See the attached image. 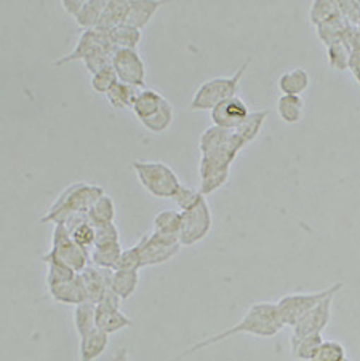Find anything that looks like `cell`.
Returning a JSON list of instances; mask_svg holds the SVG:
<instances>
[{
  "label": "cell",
  "instance_id": "cell-1",
  "mask_svg": "<svg viewBox=\"0 0 360 361\" xmlns=\"http://www.w3.org/2000/svg\"><path fill=\"white\" fill-rule=\"evenodd\" d=\"M282 328H284V323L280 320L277 305L272 302H256L253 305H250L247 314L242 317V320H240L237 324L221 331L218 334L210 336L207 339L196 342L194 345L188 347L184 352H181L179 355H176L175 358L168 361H179L186 357H189L192 353L200 352L203 348L220 344V342L231 339L234 336H239V334H251V336H256V338H272V336L280 333Z\"/></svg>",
  "mask_w": 360,
  "mask_h": 361
},
{
  "label": "cell",
  "instance_id": "cell-2",
  "mask_svg": "<svg viewBox=\"0 0 360 361\" xmlns=\"http://www.w3.org/2000/svg\"><path fill=\"white\" fill-rule=\"evenodd\" d=\"M101 195H104V190L101 185L88 183L71 184L55 198V202L50 204V208H48V212L40 219V222L42 224L52 222L53 226L69 224L77 216L88 214L95 202Z\"/></svg>",
  "mask_w": 360,
  "mask_h": 361
},
{
  "label": "cell",
  "instance_id": "cell-3",
  "mask_svg": "<svg viewBox=\"0 0 360 361\" xmlns=\"http://www.w3.org/2000/svg\"><path fill=\"white\" fill-rule=\"evenodd\" d=\"M245 146H247V142L236 133V137L229 144L202 155L199 165L202 195L207 197L213 194L229 180L234 160Z\"/></svg>",
  "mask_w": 360,
  "mask_h": 361
},
{
  "label": "cell",
  "instance_id": "cell-4",
  "mask_svg": "<svg viewBox=\"0 0 360 361\" xmlns=\"http://www.w3.org/2000/svg\"><path fill=\"white\" fill-rule=\"evenodd\" d=\"M251 59L245 61L240 68L234 72L232 75L227 77H215L203 82L202 85L196 90L194 96L189 102L192 111H212L221 102L237 96L240 82H242L245 72H247Z\"/></svg>",
  "mask_w": 360,
  "mask_h": 361
},
{
  "label": "cell",
  "instance_id": "cell-5",
  "mask_svg": "<svg viewBox=\"0 0 360 361\" xmlns=\"http://www.w3.org/2000/svg\"><path fill=\"white\" fill-rule=\"evenodd\" d=\"M131 168L136 174L138 180L149 194L157 198H172L181 188L183 183L179 180L178 174L173 171L164 161H148V160H133Z\"/></svg>",
  "mask_w": 360,
  "mask_h": 361
},
{
  "label": "cell",
  "instance_id": "cell-6",
  "mask_svg": "<svg viewBox=\"0 0 360 361\" xmlns=\"http://www.w3.org/2000/svg\"><path fill=\"white\" fill-rule=\"evenodd\" d=\"M343 283H336V285L325 288L322 291L316 293H296V294H288V296L280 298L275 305H277L280 320L284 323V326L295 328L296 324L303 320V318L314 309L317 304H320L323 299L328 296H335L341 288Z\"/></svg>",
  "mask_w": 360,
  "mask_h": 361
},
{
  "label": "cell",
  "instance_id": "cell-7",
  "mask_svg": "<svg viewBox=\"0 0 360 361\" xmlns=\"http://www.w3.org/2000/svg\"><path fill=\"white\" fill-rule=\"evenodd\" d=\"M48 255L55 256L59 261L66 262L77 274H82L88 267V264L92 262L90 261V251L80 248L72 240L69 228L64 224H56L53 227L52 246L48 250Z\"/></svg>",
  "mask_w": 360,
  "mask_h": 361
},
{
  "label": "cell",
  "instance_id": "cell-8",
  "mask_svg": "<svg viewBox=\"0 0 360 361\" xmlns=\"http://www.w3.org/2000/svg\"><path fill=\"white\" fill-rule=\"evenodd\" d=\"M136 248L140 251L143 267H152L160 266V264L175 257L181 250V243H179L178 237L164 235V233L152 231L138 240Z\"/></svg>",
  "mask_w": 360,
  "mask_h": 361
},
{
  "label": "cell",
  "instance_id": "cell-9",
  "mask_svg": "<svg viewBox=\"0 0 360 361\" xmlns=\"http://www.w3.org/2000/svg\"><path fill=\"white\" fill-rule=\"evenodd\" d=\"M181 214L183 226L181 233H179V243H181V246H192L202 242L208 235L210 231H212L213 216L205 197L192 208L181 212Z\"/></svg>",
  "mask_w": 360,
  "mask_h": 361
},
{
  "label": "cell",
  "instance_id": "cell-10",
  "mask_svg": "<svg viewBox=\"0 0 360 361\" xmlns=\"http://www.w3.org/2000/svg\"><path fill=\"white\" fill-rule=\"evenodd\" d=\"M112 48L114 45L111 44L109 32L103 31V29L100 27L85 29V31H82L74 50H72L69 55L59 58L58 61H55V66H63L72 61H85V59L98 55L101 51L112 50Z\"/></svg>",
  "mask_w": 360,
  "mask_h": 361
},
{
  "label": "cell",
  "instance_id": "cell-11",
  "mask_svg": "<svg viewBox=\"0 0 360 361\" xmlns=\"http://www.w3.org/2000/svg\"><path fill=\"white\" fill-rule=\"evenodd\" d=\"M133 322L120 310V299L109 291L96 304V329L111 336L125 328H130Z\"/></svg>",
  "mask_w": 360,
  "mask_h": 361
},
{
  "label": "cell",
  "instance_id": "cell-12",
  "mask_svg": "<svg viewBox=\"0 0 360 361\" xmlns=\"http://www.w3.org/2000/svg\"><path fill=\"white\" fill-rule=\"evenodd\" d=\"M112 68L116 71L119 82L144 88L146 66L136 50H117L112 59Z\"/></svg>",
  "mask_w": 360,
  "mask_h": 361
},
{
  "label": "cell",
  "instance_id": "cell-13",
  "mask_svg": "<svg viewBox=\"0 0 360 361\" xmlns=\"http://www.w3.org/2000/svg\"><path fill=\"white\" fill-rule=\"evenodd\" d=\"M248 114L247 104L239 96H234V98L223 101L215 109L210 111V118H212L213 125L220 126V128L237 130L244 123V120L248 117Z\"/></svg>",
  "mask_w": 360,
  "mask_h": 361
},
{
  "label": "cell",
  "instance_id": "cell-14",
  "mask_svg": "<svg viewBox=\"0 0 360 361\" xmlns=\"http://www.w3.org/2000/svg\"><path fill=\"white\" fill-rule=\"evenodd\" d=\"M335 296H328L320 304H317L295 328H293L292 339H301L306 336L322 334V331L328 326L332 318V304Z\"/></svg>",
  "mask_w": 360,
  "mask_h": 361
},
{
  "label": "cell",
  "instance_id": "cell-15",
  "mask_svg": "<svg viewBox=\"0 0 360 361\" xmlns=\"http://www.w3.org/2000/svg\"><path fill=\"white\" fill-rule=\"evenodd\" d=\"M112 274L114 270L100 269L95 266H88L80 274L83 285H85L88 302L98 304L107 293L112 291Z\"/></svg>",
  "mask_w": 360,
  "mask_h": 361
},
{
  "label": "cell",
  "instance_id": "cell-16",
  "mask_svg": "<svg viewBox=\"0 0 360 361\" xmlns=\"http://www.w3.org/2000/svg\"><path fill=\"white\" fill-rule=\"evenodd\" d=\"M48 296H50L55 302L64 304V305H80L83 302H88L87 290L85 285H83L80 274L76 276L74 280L61 283V285L47 288Z\"/></svg>",
  "mask_w": 360,
  "mask_h": 361
},
{
  "label": "cell",
  "instance_id": "cell-17",
  "mask_svg": "<svg viewBox=\"0 0 360 361\" xmlns=\"http://www.w3.org/2000/svg\"><path fill=\"white\" fill-rule=\"evenodd\" d=\"M162 5L164 4L155 2V0H128V10L124 24L143 31L151 23Z\"/></svg>",
  "mask_w": 360,
  "mask_h": 361
},
{
  "label": "cell",
  "instance_id": "cell-18",
  "mask_svg": "<svg viewBox=\"0 0 360 361\" xmlns=\"http://www.w3.org/2000/svg\"><path fill=\"white\" fill-rule=\"evenodd\" d=\"M109 345V336L95 329L92 333L79 338V361H96Z\"/></svg>",
  "mask_w": 360,
  "mask_h": 361
},
{
  "label": "cell",
  "instance_id": "cell-19",
  "mask_svg": "<svg viewBox=\"0 0 360 361\" xmlns=\"http://www.w3.org/2000/svg\"><path fill=\"white\" fill-rule=\"evenodd\" d=\"M66 227L69 228L72 240H74L80 248L87 251L93 250L95 242H96V232H95V226L88 219V214L77 216V218L72 219L69 224H66Z\"/></svg>",
  "mask_w": 360,
  "mask_h": 361
},
{
  "label": "cell",
  "instance_id": "cell-20",
  "mask_svg": "<svg viewBox=\"0 0 360 361\" xmlns=\"http://www.w3.org/2000/svg\"><path fill=\"white\" fill-rule=\"evenodd\" d=\"M140 285V270H114L112 293L120 300H127L135 294Z\"/></svg>",
  "mask_w": 360,
  "mask_h": 361
},
{
  "label": "cell",
  "instance_id": "cell-21",
  "mask_svg": "<svg viewBox=\"0 0 360 361\" xmlns=\"http://www.w3.org/2000/svg\"><path fill=\"white\" fill-rule=\"evenodd\" d=\"M122 252L124 250L122 246H120V242L109 245H98L90 251V261H92V266L95 267L116 270Z\"/></svg>",
  "mask_w": 360,
  "mask_h": 361
},
{
  "label": "cell",
  "instance_id": "cell-22",
  "mask_svg": "<svg viewBox=\"0 0 360 361\" xmlns=\"http://www.w3.org/2000/svg\"><path fill=\"white\" fill-rule=\"evenodd\" d=\"M42 261L47 264V288H52V286H56V285H61V283L66 281H71L74 280L77 275L76 270H72L68 264L59 261L58 257L48 255L45 252L44 256H42Z\"/></svg>",
  "mask_w": 360,
  "mask_h": 361
},
{
  "label": "cell",
  "instance_id": "cell-23",
  "mask_svg": "<svg viewBox=\"0 0 360 361\" xmlns=\"http://www.w3.org/2000/svg\"><path fill=\"white\" fill-rule=\"evenodd\" d=\"M165 98L164 94H160L159 92H155V90L151 88H144L141 94L138 96V99L133 106V114L136 116V118L143 122V120H146L149 117H152L154 114H157L159 109L162 106H164Z\"/></svg>",
  "mask_w": 360,
  "mask_h": 361
},
{
  "label": "cell",
  "instance_id": "cell-24",
  "mask_svg": "<svg viewBox=\"0 0 360 361\" xmlns=\"http://www.w3.org/2000/svg\"><path fill=\"white\" fill-rule=\"evenodd\" d=\"M144 88L119 82L117 85L106 94V98L109 101V104L112 107H116V109H133L138 96L141 94Z\"/></svg>",
  "mask_w": 360,
  "mask_h": 361
},
{
  "label": "cell",
  "instance_id": "cell-25",
  "mask_svg": "<svg viewBox=\"0 0 360 361\" xmlns=\"http://www.w3.org/2000/svg\"><path fill=\"white\" fill-rule=\"evenodd\" d=\"M234 137H236V131L234 130H224V128H220V126H215V125L210 126V128L203 131L200 136V141H199L200 152H202V155L213 152V150L223 147V146H226V144H229Z\"/></svg>",
  "mask_w": 360,
  "mask_h": 361
},
{
  "label": "cell",
  "instance_id": "cell-26",
  "mask_svg": "<svg viewBox=\"0 0 360 361\" xmlns=\"http://www.w3.org/2000/svg\"><path fill=\"white\" fill-rule=\"evenodd\" d=\"M181 226H183V214L179 209H164L155 214L152 227L154 232L164 233V235H172L178 237L181 233Z\"/></svg>",
  "mask_w": 360,
  "mask_h": 361
},
{
  "label": "cell",
  "instance_id": "cell-27",
  "mask_svg": "<svg viewBox=\"0 0 360 361\" xmlns=\"http://www.w3.org/2000/svg\"><path fill=\"white\" fill-rule=\"evenodd\" d=\"M128 10V0H107V5L104 8V13L101 16V21L98 24L100 29L111 32L120 24L125 23V16H127Z\"/></svg>",
  "mask_w": 360,
  "mask_h": 361
},
{
  "label": "cell",
  "instance_id": "cell-28",
  "mask_svg": "<svg viewBox=\"0 0 360 361\" xmlns=\"http://www.w3.org/2000/svg\"><path fill=\"white\" fill-rule=\"evenodd\" d=\"M277 85L282 94L299 96L309 85V75L303 68L288 71L280 75Z\"/></svg>",
  "mask_w": 360,
  "mask_h": 361
},
{
  "label": "cell",
  "instance_id": "cell-29",
  "mask_svg": "<svg viewBox=\"0 0 360 361\" xmlns=\"http://www.w3.org/2000/svg\"><path fill=\"white\" fill-rule=\"evenodd\" d=\"M106 5L107 0H85L80 13L74 18L76 23L79 24L80 27H83V31H85V29L98 27L101 16L104 13Z\"/></svg>",
  "mask_w": 360,
  "mask_h": 361
},
{
  "label": "cell",
  "instance_id": "cell-30",
  "mask_svg": "<svg viewBox=\"0 0 360 361\" xmlns=\"http://www.w3.org/2000/svg\"><path fill=\"white\" fill-rule=\"evenodd\" d=\"M88 219L93 226L114 224V221H116V203H114L112 197L107 194L101 195L88 212Z\"/></svg>",
  "mask_w": 360,
  "mask_h": 361
},
{
  "label": "cell",
  "instance_id": "cell-31",
  "mask_svg": "<svg viewBox=\"0 0 360 361\" xmlns=\"http://www.w3.org/2000/svg\"><path fill=\"white\" fill-rule=\"evenodd\" d=\"M111 44L117 50H136L138 44L141 42V31L128 26V24H120L109 32Z\"/></svg>",
  "mask_w": 360,
  "mask_h": 361
},
{
  "label": "cell",
  "instance_id": "cell-32",
  "mask_svg": "<svg viewBox=\"0 0 360 361\" xmlns=\"http://www.w3.org/2000/svg\"><path fill=\"white\" fill-rule=\"evenodd\" d=\"M303 107L301 96L282 94L277 99V114L285 123H298L303 117Z\"/></svg>",
  "mask_w": 360,
  "mask_h": 361
},
{
  "label": "cell",
  "instance_id": "cell-33",
  "mask_svg": "<svg viewBox=\"0 0 360 361\" xmlns=\"http://www.w3.org/2000/svg\"><path fill=\"white\" fill-rule=\"evenodd\" d=\"M74 328L79 338L96 329V304L83 302L74 307Z\"/></svg>",
  "mask_w": 360,
  "mask_h": 361
},
{
  "label": "cell",
  "instance_id": "cell-34",
  "mask_svg": "<svg viewBox=\"0 0 360 361\" xmlns=\"http://www.w3.org/2000/svg\"><path fill=\"white\" fill-rule=\"evenodd\" d=\"M322 334L306 336L301 339H292V353L299 361H312L323 344Z\"/></svg>",
  "mask_w": 360,
  "mask_h": 361
},
{
  "label": "cell",
  "instance_id": "cell-35",
  "mask_svg": "<svg viewBox=\"0 0 360 361\" xmlns=\"http://www.w3.org/2000/svg\"><path fill=\"white\" fill-rule=\"evenodd\" d=\"M173 117H175V112H173L172 102L165 99L164 106L160 107L157 114H154L152 117L143 120V122H140V123L148 131H151V133L159 135V133H165V131L170 128L173 123Z\"/></svg>",
  "mask_w": 360,
  "mask_h": 361
},
{
  "label": "cell",
  "instance_id": "cell-36",
  "mask_svg": "<svg viewBox=\"0 0 360 361\" xmlns=\"http://www.w3.org/2000/svg\"><path fill=\"white\" fill-rule=\"evenodd\" d=\"M268 116H269V111H266V109L250 112L248 117L244 120V123L234 131H236V133L242 137L245 142L250 144L251 141L256 140L258 135H260V131L263 128L264 122H266Z\"/></svg>",
  "mask_w": 360,
  "mask_h": 361
},
{
  "label": "cell",
  "instance_id": "cell-37",
  "mask_svg": "<svg viewBox=\"0 0 360 361\" xmlns=\"http://www.w3.org/2000/svg\"><path fill=\"white\" fill-rule=\"evenodd\" d=\"M90 83H92V88L95 90L96 93L107 94L119 83V77H117L116 71H114L112 66H107V68L101 69L100 72L93 74Z\"/></svg>",
  "mask_w": 360,
  "mask_h": 361
},
{
  "label": "cell",
  "instance_id": "cell-38",
  "mask_svg": "<svg viewBox=\"0 0 360 361\" xmlns=\"http://www.w3.org/2000/svg\"><path fill=\"white\" fill-rule=\"evenodd\" d=\"M344 358L347 357L343 344L336 341H325L312 361H343Z\"/></svg>",
  "mask_w": 360,
  "mask_h": 361
},
{
  "label": "cell",
  "instance_id": "cell-39",
  "mask_svg": "<svg viewBox=\"0 0 360 361\" xmlns=\"http://www.w3.org/2000/svg\"><path fill=\"white\" fill-rule=\"evenodd\" d=\"M203 197L205 195H202L200 190L186 188V185L183 184L181 188H179V190L176 192V195L173 197V202L176 203L179 212H186V209H189L194 207V204L199 203Z\"/></svg>",
  "mask_w": 360,
  "mask_h": 361
},
{
  "label": "cell",
  "instance_id": "cell-40",
  "mask_svg": "<svg viewBox=\"0 0 360 361\" xmlns=\"http://www.w3.org/2000/svg\"><path fill=\"white\" fill-rule=\"evenodd\" d=\"M328 56L332 66L340 71H344L351 64V53L343 45V42H335L333 45H330Z\"/></svg>",
  "mask_w": 360,
  "mask_h": 361
},
{
  "label": "cell",
  "instance_id": "cell-41",
  "mask_svg": "<svg viewBox=\"0 0 360 361\" xmlns=\"http://www.w3.org/2000/svg\"><path fill=\"white\" fill-rule=\"evenodd\" d=\"M95 232H96L95 246L120 242L119 228H117L116 224H100V226H95ZM95 246H93V248H95Z\"/></svg>",
  "mask_w": 360,
  "mask_h": 361
},
{
  "label": "cell",
  "instance_id": "cell-42",
  "mask_svg": "<svg viewBox=\"0 0 360 361\" xmlns=\"http://www.w3.org/2000/svg\"><path fill=\"white\" fill-rule=\"evenodd\" d=\"M140 269H143V264H141V256H140V251L136 248V245L131 246V248L124 250L116 270H140Z\"/></svg>",
  "mask_w": 360,
  "mask_h": 361
},
{
  "label": "cell",
  "instance_id": "cell-43",
  "mask_svg": "<svg viewBox=\"0 0 360 361\" xmlns=\"http://www.w3.org/2000/svg\"><path fill=\"white\" fill-rule=\"evenodd\" d=\"M83 4H85V0H61L63 8L68 11L72 18H76L80 13Z\"/></svg>",
  "mask_w": 360,
  "mask_h": 361
},
{
  "label": "cell",
  "instance_id": "cell-44",
  "mask_svg": "<svg viewBox=\"0 0 360 361\" xmlns=\"http://www.w3.org/2000/svg\"><path fill=\"white\" fill-rule=\"evenodd\" d=\"M111 361H131L128 357V350L127 348H117L116 353L112 355Z\"/></svg>",
  "mask_w": 360,
  "mask_h": 361
},
{
  "label": "cell",
  "instance_id": "cell-45",
  "mask_svg": "<svg viewBox=\"0 0 360 361\" xmlns=\"http://www.w3.org/2000/svg\"><path fill=\"white\" fill-rule=\"evenodd\" d=\"M343 361H349V358H344V360H343Z\"/></svg>",
  "mask_w": 360,
  "mask_h": 361
}]
</instances>
